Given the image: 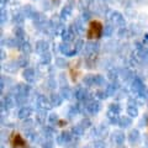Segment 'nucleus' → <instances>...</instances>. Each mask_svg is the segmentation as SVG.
Returning a JSON list of instances; mask_svg holds the SVG:
<instances>
[{
	"label": "nucleus",
	"instance_id": "2",
	"mask_svg": "<svg viewBox=\"0 0 148 148\" xmlns=\"http://www.w3.org/2000/svg\"><path fill=\"white\" fill-rule=\"evenodd\" d=\"M10 143L12 148H26V141L21 137V135L18 132H14L10 137Z\"/></svg>",
	"mask_w": 148,
	"mask_h": 148
},
{
	"label": "nucleus",
	"instance_id": "1",
	"mask_svg": "<svg viewBox=\"0 0 148 148\" xmlns=\"http://www.w3.org/2000/svg\"><path fill=\"white\" fill-rule=\"evenodd\" d=\"M103 34V24L100 21H91L89 24V29L86 32V37L89 40H98Z\"/></svg>",
	"mask_w": 148,
	"mask_h": 148
}]
</instances>
